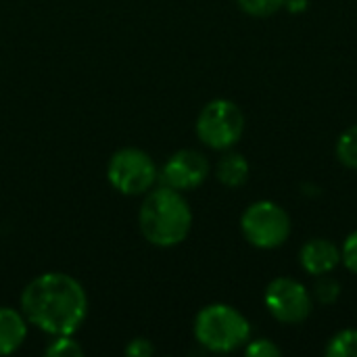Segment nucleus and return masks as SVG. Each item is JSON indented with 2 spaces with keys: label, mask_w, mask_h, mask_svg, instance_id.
<instances>
[{
  "label": "nucleus",
  "mask_w": 357,
  "mask_h": 357,
  "mask_svg": "<svg viewBox=\"0 0 357 357\" xmlns=\"http://www.w3.org/2000/svg\"><path fill=\"white\" fill-rule=\"evenodd\" d=\"M241 232L245 241L261 251H274L287 245L293 232L289 211L274 201H255L241 215Z\"/></svg>",
  "instance_id": "obj_4"
},
{
  "label": "nucleus",
  "mask_w": 357,
  "mask_h": 357,
  "mask_svg": "<svg viewBox=\"0 0 357 357\" xmlns=\"http://www.w3.org/2000/svg\"><path fill=\"white\" fill-rule=\"evenodd\" d=\"M195 341L211 354H232L251 339L249 320L228 303L205 305L192 324Z\"/></svg>",
  "instance_id": "obj_3"
},
{
  "label": "nucleus",
  "mask_w": 357,
  "mask_h": 357,
  "mask_svg": "<svg viewBox=\"0 0 357 357\" xmlns=\"http://www.w3.org/2000/svg\"><path fill=\"white\" fill-rule=\"evenodd\" d=\"M324 356L328 357H357V328H343L331 337L324 347Z\"/></svg>",
  "instance_id": "obj_12"
},
{
  "label": "nucleus",
  "mask_w": 357,
  "mask_h": 357,
  "mask_svg": "<svg viewBox=\"0 0 357 357\" xmlns=\"http://www.w3.org/2000/svg\"><path fill=\"white\" fill-rule=\"evenodd\" d=\"M335 153L341 165H345L347 169H357V123L339 136Z\"/></svg>",
  "instance_id": "obj_13"
},
{
  "label": "nucleus",
  "mask_w": 357,
  "mask_h": 357,
  "mask_svg": "<svg viewBox=\"0 0 357 357\" xmlns=\"http://www.w3.org/2000/svg\"><path fill=\"white\" fill-rule=\"evenodd\" d=\"M245 356L249 357H280L282 349L270 341V339H249V343L243 347Z\"/></svg>",
  "instance_id": "obj_17"
},
{
  "label": "nucleus",
  "mask_w": 357,
  "mask_h": 357,
  "mask_svg": "<svg viewBox=\"0 0 357 357\" xmlns=\"http://www.w3.org/2000/svg\"><path fill=\"white\" fill-rule=\"evenodd\" d=\"M341 264L357 276V230H354L341 247Z\"/></svg>",
  "instance_id": "obj_18"
},
{
  "label": "nucleus",
  "mask_w": 357,
  "mask_h": 357,
  "mask_svg": "<svg viewBox=\"0 0 357 357\" xmlns=\"http://www.w3.org/2000/svg\"><path fill=\"white\" fill-rule=\"evenodd\" d=\"M299 264L310 276L333 274L341 266V247L328 238H312L299 251Z\"/></svg>",
  "instance_id": "obj_9"
},
{
  "label": "nucleus",
  "mask_w": 357,
  "mask_h": 357,
  "mask_svg": "<svg viewBox=\"0 0 357 357\" xmlns=\"http://www.w3.org/2000/svg\"><path fill=\"white\" fill-rule=\"evenodd\" d=\"M21 314L48 337L75 335L88 316V295L77 278L65 272H44L25 284Z\"/></svg>",
  "instance_id": "obj_1"
},
{
  "label": "nucleus",
  "mask_w": 357,
  "mask_h": 357,
  "mask_svg": "<svg viewBox=\"0 0 357 357\" xmlns=\"http://www.w3.org/2000/svg\"><path fill=\"white\" fill-rule=\"evenodd\" d=\"M211 174L209 159L197 149H180L176 151L161 167L159 180L180 192L197 190Z\"/></svg>",
  "instance_id": "obj_8"
},
{
  "label": "nucleus",
  "mask_w": 357,
  "mask_h": 357,
  "mask_svg": "<svg viewBox=\"0 0 357 357\" xmlns=\"http://www.w3.org/2000/svg\"><path fill=\"white\" fill-rule=\"evenodd\" d=\"M138 228L146 243L159 249L182 245L192 230V209L184 192L165 184L153 186L140 205Z\"/></svg>",
  "instance_id": "obj_2"
},
{
  "label": "nucleus",
  "mask_w": 357,
  "mask_h": 357,
  "mask_svg": "<svg viewBox=\"0 0 357 357\" xmlns=\"http://www.w3.org/2000/svg\"><path fill=\"white\" fill-rule=\"evenodd\" d=\"M197 138L213 151H230L245 134V113L228 98L209 100L195 123Z\"/></svg>",
  "instance_id": "obj_5"
},
{
  "label": "nucleus",
  "mask_w": 357,
  "mask_h": 357,
  "mask_svg": "<svg viewBox=\"0 0 357 357\" xmlns=\"http://www.w3.org/2000/svg\"><path fill=\"white\" fill-rule=\"evenodd\" d=\"M343 287L337 278H333L331 274L324 276H316V284L312 289V297L322 303V305H335L341 299Z\"/></svg>",
  "instance_id": "obj_14"
},
{
  "label": "nucleus",
  "mask_w": 357,
  "mask_h": 357,
  "mask_svg": "<svg viewBox=\"0 0 357 357\" xmlns=\"http://www.w3.org/2000/svg\"><path fill=\"white\" fill-rule=\"evenodd\" d=\"M238 8L251 17H272L284 8V0H236Z\"/></svg>",
  "instance_id": "obj_16"
},
{
  "label": "nucleus",
  "mask_w": 357,
  "mask_h": 357,
  "mask_svg": "<svg viewBox=\"0 0 357 357\" xmlns=\"http://www.w3.org/2000/svg\"><path fill=\"white\" fill-rule=\"evenodd\" d=\"M27 326L29 322L21 312L15 307H0V356H10L27 339Z\"/></svg>",
  "instance_id": "obj_10"
},
{
  "label": "nucleus",
  "mask_w": 357,
  "mask_h": 357,
  "mask_svg": "<svg viewBox=\"0 0 357 357\" xmlns=\"http://www.w3.org/2000/svg\"><path fill=\"white\" fill-rule=\"evenodd\" d=\"M44 354L48 357H77L84 356V347L73 339V335H61V337H52Z\"/></svg>",
  "instance_id": "obj_15"
},
{
  "label": "nucleus",
  "mask_w": 357,
  "mask_h": 357,
  "mask_svg": "<svg viewBox=\"0 0 357 357\" xmlns=\"http://www.w3.org/2000/svg\"><path fill=\"white\" fill-rule=\"evenodd\" d=\"M249 174H251V167H249V161L243 153L226 151L215 165L218 182L226 188H232V190L245 186L249 180Z\"/></svg>",
  "instance_id": "obj_11"
},
{
  "label": "nucleus",
  "mask_w": 357,
  "mask_h": 357,
  "mask_svg": "<svg viewBox=\"0 0 357 357\" xmlns=\"http://www.w3.org/2000/svg\"><path fill=\"white\" fill-rule=\"evenodd\" d=\"M109 184L126 197H144L159 180V169L153 157L136 146L115 151L107 163Z\"/></svg>",
  "instance_id": "obj_6"
},
{
  "label": "nucleus",
  "mask_w": 357,
  "mask_h": 357,
  "mask_svg": "<svg viewBox=\"0 0 357 357\" xmlns=\"http://www.w3.org/2000/svg\"><path fill=\"white\" fill-rule=\"evenodd\" d=\"M264 303L270 316L280 324H303L314 310V297L310 289L291 276L274 278L264 293Z\"/></svg>",
  "instance_id": "obj_7"
},
{
  "label": "nucleus",
  "mask_w": 357,
  "mask_h": 357,
  "mask_svg": "<svg viewBox=\"0 0 357 357\" xmlns=\"http://www.w3.org/2000/svg\"><path fill=\"white\" fill-rule=\"evenodd\" d=\"M310 6V0H284V8L293 15H301L305 13Z\"/></svg>",
  "instance_id": "obj_20"
},
{
  "label": "nucleus",
  "mask_w": 357,
  "mask_h": 357,
  "mask_svg": "<svg viewBox=\"0 0 357 357\" xmlns=\"http://www.w3.org/2000/svg\"><path fill=\"white\" fill-rule=\"evenodd\" d=\"M153 354H155V347L144 337H136L126 345V356L128 357H151Z\"/></svg>",
  "instance_id": "obj_19"
}]
</instances>
